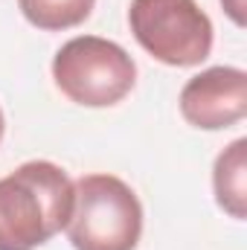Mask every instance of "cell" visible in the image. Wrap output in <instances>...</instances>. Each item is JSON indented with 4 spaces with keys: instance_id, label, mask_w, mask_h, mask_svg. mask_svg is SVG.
I'll return each mask as SVG.
<instances>
[{
    "instance_id": "cell-1",
    "label": "cell",
    "mask_w": 247,
    "mask_h": 250,
    "mask_svg": "<svg viewBox=\"0 0 247 250\" xmlns=\"http://www.w3.org/2000/svg\"><path fill=\"white\" fill-rule=\"evenodd\" d=\"M73 181L50 160H29L0 178V250H35L67 227Z\"/></svg>"
},
{
    "instance_id": "cell-2",
    "label": "cell",
    "mask_w": 247,
    "mask_h": 250,
    "mask_svg": "<svg viewBox=\"0 0 247 250\" xmlns=\"http://www.w3.org/2000/svg\"><path fill=\"white\" fill-rule=\"evenodd\" d=\"M64 230L76 250H134L143 236V204L117 175H82Z\"/></svg>"
},
{
    "instance_id": "cell-3",
    "label": "cell",
    "mask_w": 247,
    "mask_h": 250,
    "mask_svg": "<svg viewBox=\"0 0 247 250\" xmlns=\"http://www.w3.org/2000/svg\"><path fill=\"white\" fill-rule=\"evenodd\" d=\"M53 79L70 102L84 108H111L131 93L137 64L108 38L79 35L56 53Z\"/></svg>"
},
{
    "instance_id": "cell-4",
    "label": "cell",
    "mask_w": 247,
    "mask_h": 250,
    "mask_svg": "<svg viewBox=\"0 0 247 250\" xmlns=\"http://www.w3.org/2000/svg\"><path fill=\"white\" fill-rule=\"evenodd\" d=\"M137 44L169 67H195L212 53V21L195 0H131Z\"/></svg>"
},
{
    "instance_id": "cell-5",
    "label": "cell",
    "mask_w": 247,
    "mask_h": 250,
    "mask_svg": "<svg viewBox=\"0 0 247 250\" xmlns=\"http://www.w3.org/2000/svg\"><path fill=\"white\" fill-rule=\"evenodd\" d=\"M181 114L189 125L221 131L247 114V73L239 67H209L181 90Z\"/></svg>"
},
{
    "instance_id": "cell-6",
    "label": "cell",
    "mask_w": 247,
    "mask_h": 250,
    "mask_svg": "<svg viewBox=\"0 0 247 250\" xmlns=\"http://www.w3.org/2000/svg\"><path fill=\"white\" fill-rule=\"evenodd\" d=\"M212 187H215V201L218 207L233 215V218H245L247 215V140L230 143L212 169Z\"/></svg>"
},
{
    "instance_id": "cell-7",
    "label": "cell",
    "mask_w": 247,
    "mask_h": 250,
    "mask_svg": "<svg viewBox=\"0 0 247 250\" xmlns=\"http://www.w3.org/2000/svg\"><path fill=\"white\" fill-rule=\"evenodd\" d=\"M93 6L96 0H18L23 18L44 32H62L84 23Z\"/></svg>"
},
{
    "instance_id": "cell-8",
    "label": "cell",
    "mask_w": 247,
    "mask_h": 250,
    "mask_svg": "<svg viewBox=\"0 0 247 250\" xmlns=\"http://www.w3.org/2000/svg\"><path fill=\"white\" fill-rule=\"evenodd\" d=\"M221 3H224L227 15H230L239 26H245V0H221Z\"/></svg>"
},
{
    "instance_id": "cell-9",
    "label": "cell",
    "mask_w": 247,
    "mask_h": 250,
    "mask_svg": "<svg viewBox=\"0 0 247 250\" xmlns=\"http://www.w3.org/2000/svg\"><path fill=\"white\" fill-rule=\"evenodd\" d=\"M3 128H6V120H3V108H0V140H3Z\"/></svg>"
}]
</instances>
